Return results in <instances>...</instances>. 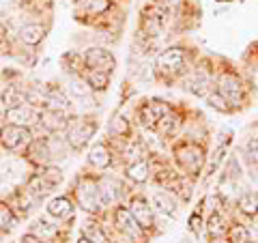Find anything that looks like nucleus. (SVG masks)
<instances>
[{"label": "nucleus", "mask_w": 258, "mask_h": 243, "mask_svg": "<svg viewBox=\"0 0 258 243\" xmlns=\"http://www.w3.org/2000/svg\"><path fill=\"white\" fill-rule=\"evenodd\" d=\"M174 157L181 170L187 174H198L205 164V149L198 147L196 142H183L174 149Z\"/></svg>", "instance_id": "obj_1"}, {"label": "nucleus", "mask_w": 258, "mask_h": 243, "mask_svg": "<svg viewBox=\"0 0 258 243\" xmlns=\"http://www.w3.org/2000/svg\"><path fill=\"white\" fill-rule=\"evenodd\" d=\"M32 140H35V136H32L30 127H20V125L7 123L3 129H0V142H3V147L9 149V151H15V153L24 151L26 153L28 147L32 144Z\"/></svg>", "instance_id": "obj_2"}, {"label": "nucleus", "mask_w": 258, "mask_h": 243, "mask_svg": "<svg viewBox=\"0 0 258 243\" xmlns=\"http://www.w3.org/2000/svg\"><path fill=\"white\" fill-rule=\"evenodd\" d=\"M97 129V123L93 120H86V118H71L67 123V129H64V134H67V144L71 149H82L88 144V140L93 138Z\"/></svg>", "instance_id": "obj_3"}, {"label": "nucleus", "mask_w": 258, "mask_h": 243, "mask_svg": "<svg viewBox=\"0 0 258 243\" xmlns=\"http://www.w3.org/2000/svg\"><path fill=\"white\" fill-rule=\"evenodd\" d=\"M185 60H187V54L181 47H170L164 54L157 56V71L166 78H176L185 71Z\"/></svg>", "instance_id": "obj_4"}, {"label": "nucleus", "mask_w": 258, "mask_h": 243, "mask_svg": "<svg viewBox=\"0 0 258 243\" xmlns=\"http://www.w3.org/2000/svg\"><path fill=\"white\" fill-rule=\"evenodd\" d=\"M78 202H80V207H84L86 211H91V213L99 211L101 207H106L101 200L99 183H95L91 179H82V183H80V188H78Z\"/></svg>", "instance_id": "obj_5"}, {"label": "nucleus", "mask_w": 258, "mask_h": 243, "mask_svg": "<svg viewBox=\"0 0 258 243\" xmlns=\"http://www.w3.org/2000/svg\"><path fill=\"white\" fill-rule=\"evenodd\" d=\"M84 65L93 71H103V74H112L116 67V60L112 52L103 50V47H88L84 52Z\"/></svg>", "instance_id": "obj_6"}, {"label": "nucleus", "mask_w": 258, "mask_h": 243, "mask_svg": "<svg viewBox=\"0 0 258 243\" xmlns=\"http://www.w3.org/2000/svg\"><path fill=\"white\" fill-rule=\"evenodd\" d=\"M217 86H220L217 93H220L228 103H239V101L245 99V86L237 76L224 74L220 78V82H217Z\"/></svg>", "instance_id": "obj_7"}, {"label": "nucleus", "mask_w": 258, "mask_h": 243, "mask_svg": "<svg viewBox=\"0 0 258 243\" xmlns=\"http://www.w3.org/2000/svg\"><path fill=\"white\" fill-rule=\"evenodd\" d=\"M39 112L37 108L28 106V103H22L18 108H9L5 112V120L9 125H20V127H32L35 123H39Z\"/></svg>", "instance_id": "obj_8"}, {"label": "nucleus", "mask_w": 258, "mask_h": 243, "mask_svg": "<svg viewBox=\"0 0 258 243\" xmlns=\"http://www.w3.org/2000/svg\"><path fill=\"white\" fill-rule=\"evenodd\" d=\"M69 118L64 116V110H43L39 114V125H41L47 134H60L67 129Z\"/></svg>", "instance_id": "obj_9"}, {"label": "nucleus", "mask_w": 258, "mask_h": 243, "mask_svg": "<svg viewBox=\"0 0 258 243\" xmlns=\"http://www.w3.org/2000/svg\"><path fill=\"white\" fill-rule=\"evenodd\" d=\"M129 211H132L134 220L138 222L140 228H153V224H155V215H153V207L147 202V198H134L129 202Z\"/></svg>", "instance_id": "obj_10"}, {"label": "nucleus", "mask_w": 258, "mask_h": 243, "mask_svg": "<svg viewBox=\"0 0 258 243\" xmlns=\"http://www.w3.org/2000/svg\"><path fill=\"white\" fill-rule=\"evenodd\" d=\"M26 155L35 166H47L54 157L52 149H50V142L43 140V138H35V140H32V144L26 151Z\"/></svg>", "instance_id": "obj_11"}, {"label": "nucleus", "mask_w": 258, "mask_h": 243, "mask_svg": "<svg viewBox=\"0 0 258 243\" xmlns=\"http://www.w3.org/2000/svg\"><path fill=\"white\" fill-rule=\"evenodd\" d=\"M114 222H116V226H118V230H123V232H127V234H136L138 232V222L134 220V215H132V211L129 209H125V207H116L114 209Z\"/></svg>", "instance_id": "obj_12"}, {"label": "nucleus", "mask_w": 258, "mask_h": 243, "mask_svg": "<svg viewBox=\"0 0 258 243\" xmlns=\"http://www.w3.org/2000/svg\"><path fill=\"white\" fill-rule=\"evenodd\" d=\"M127 179H132L134 183H144L151 176V164L147 159H138V161H132L125 170Z\"/></svg>", "instance_id": "obj_13"}, {"label": "nucleus", "mask_w": 258, "mask_h": 243, "mask_svg": "<svg viewBox=\"0 0 258 243\" xmlns=\"http://www.w3.org/2000/svg\"><path fill=\"white\" fill-rule=\"evenodd\" d=\"M45 37V28L39 26V24H26V26L20 28V39L26 45H39Z\"/></svg>", "instance_id": "obj_14"}, {"label": "nucleus", "mask_w": 258, "mask_h": 243, "mask_svg": "<svg viewBox=\"0 0 258 243\" xmlns=\"http://www.w3.org/2000/svg\"><path fill=\"white\" fill-rule=\"evenodd\" d=\"M88 161L95 166V168H99V170H106L110 164H112V155H110V151L106 144H95V147L91 149V155H88Z\"/></svg>", "instance_id": "obj_15"}, {"label": "nucleus", "mask_w": 258, "mask_h": 243, "mask_svg": "<svg viewBox=\"0 0 258 243\" xmlns=\"http://www.w3.org/2000/svg\"><path fill=\"white\" fill-rule=\"evenodd\" d=\"M209 84H211V80H209L203 71H194V74L185 80V86H187V91L194 93V95H198V97H203L207 95V88Z\"/></svg>", "instance_id": "obj_16"}, {"label": "nucleus", "mask_w": 258, "mask_h": 243, "mask_svg": "<svg viewBox=\"0 0 258 243\" xmlns=\"http://www.w3.org/2000/svg\"><path fill=\"white\" fill-rule=\"evenodd\" d=\"M0 99H3L7 110L18 108V106H22V103H26V91H22V88H18V86H7L3 91V95H0Z\"/></svg>", "instance_id": "obj_17"}, {"label": "nucleus", "mask_w": 258, "mask_h": 243, "mask_svg": "<svg viewBox=\"0 0 258 243\" xmlns=\"http://www.w3.org/2000/svg\"><path fill=\"white\" fill-rule=\"evenodd\" d=\"M47 213H50L52 217H58V220H64V217H69L71 213H74V207H71L69 198L58 196V198L50 200V205H47Z\"/></svg>", "instance_id": "obj_18"}, {"label": "nucleus", "mask_w": 258, "mask_h": 243, "mask_svg": "<svg viewBox=\"0 0 258 243\" xmlns=\"http://www.w3.org/2000/svg\"><path fill=\"white\" fill-rule=\"evenodd\" d=\"M54 188H56V185H52L41 172L35 174V176H32V179L28 181V194H32V196H37V198L47 196V194H50Z\"/></svg>", "instance_id": "obj_19"}, {"label": "nucleus", "mask_w": 258, "mask_h": 243, "mask_svg": "<svg viewBox=\"0 0 258 243\" xmlns=\"http://www.w3.org/2000/svg\"><path fill=\"white\" fill-rule=\"evenodd\" d=\"M45 108H50V110H67L69 108L67 95L60 93L58 88H50V91L45 93Z\"/></svg>", "instance_id": "obj_20"}, {"label": "nucleus", "mask_w": 258, "mask_h": 243, "mask_svg": "<svg viewBox=\"0 0 258 243\" xmlns=\"http://www.w3.org/2000/svg\"><path fill=\"white\" fill-rule=\"evenodd\" d=\"M84 80H86V84L91 86V91H106L108 84H110V74L88 69V74L84 76Z\"/></svg>", "instance_id": "obj_21"}, {"label": "nucleus", "mask_w": 258, "mask_h": 243, "mask_svg": "<svg viewBox=\"0 0 258 243\" xmlns=\"http://www.w3.org/2000/svg\"><path fill=\"white\" fill-rule=\"evenodd\" d=\"M153 205L159 213L164 215H174V209H176V202L170 198V194L168 192H157L155 196H153Z\"/></svg>", "instance_id": "obj_22"}, {"label": "nucleus", "mask_w": 258, "mask_h": 243, "mask_svg": "<svg viewBox=\"0 0 258 243\" xmlns=\"http://www.w3.org/2000/svg\"><path fill=\"white\" fill-rule=\"evenodd\" d=\"M176 127H179V118H176L172 112H168L166 116H161L157 120V132L161 138H168V136H174Z\"/></svg>", "instance_id": "obj_23"}, {"label": "nucleus", "mask_w": 258, "mask_h": 243, "mask_svg": "<svg viewBox=\"0 0 258 243\" xmlns=\"http://www.w3.org/2000/svg\"><path fill=\"white\" fill-rule=\"evenodd\" d=\"M239 209H241V213H245L247 217H256L258 215V196L256 194H245V196H241Z\"/></svg>", "instance_id": "obj_24"}, {"label": "nucleus", "mask_w": 258, "mask_h": 243, "mask_svg": "<svg viewBox=\"0 0 258 243\" xmlns=\"http://www.w3.org/2000/svg\"><path fill=\"white\" fill-rule=\"evenodd\" d=\"M82 237H86L88 241L93 243H106V234H103V230L99 228V224H93V222H86L82 226Z\"/></svg>", "instance_id": "obj_25"}, {"label": "nucleus", "mask_w": 258, "mask_h": 243, "mask_svg": "<svg viewBox=\"0 0 258 243\" xmlns=\"http://www.w3.org/2000/svg\"><path fill=\"white\" fill-rule=\"evenodd\" d=\"M138 118H140V125L147 127V129H155L157 127V120H159V116L155 114V110L151 108V103H147V106L140 108Z\"/></svg>", "instance_id": "obj_26"}, {"label": "nucleus", "mask_w": 258, "mask_h": 243, "mask_svg": "<svg viewBox=\"0 0 258 243\" xmlns=\"http://www.w3.org/2000/svg\"><path fill=\"white\" fill-rule=\"evenodd\" d=\"M207 230H209V234H211L213 239H217V237H222L228 228H226V224H224V217L220 213H213L211 217H209V222H207Z\"/></svg>", "instance_id": "obj_27"}, {"label": "nucleus", "mask_w": 258, "mask_h": 243, "mask_svg": "<svg viewBox=\"0 0 258 243\" xmlns=\"http://www.w3.org/2000/svg\"><path fill=\"white\" fill-rule=\"evenodd\" d=\"M13 226H15V215L11 211V207H7L0 202V234L9 232Z\"/></svg>", "instance_id": "obj_28"}, {"label": "nucleus", "mask_w": 258, "mask_h": 243, "mask_svg": "<svg viewBox=\"0 0 258 243\" xmlns=\"http://www.w3.org/2000/svg\"><path fill=\"white\" fill-rule=\"evenodd\" d=\"M228 241L230 243H247L249 241V230L243 224H232V228H228Z\"/></svg>", "instance_id": "obj_29"}, {"label": "nucleus", "mask_w": 258, "mask_h": 243, "mask_svg": "<svg viewBox=\"0 0 258 243\" xmlns=\"http://www.w3.org/2000/svg\"><path fill=\"white\" fill-rule=\"evenodd\" d=\"M69 91H71V95H76V97H80V99H84V97L91 95V86L86 84V80L74 78V80L69 82Z\"/></svg>", "instance_id": "obj_30"}, {"label": "nucleus", "mask_w": 258, "mask_h": 243, "mask_svg": "<svg viewBox=\"0 0 258 243\" xmlns=\"http://www.w3.org/2000/svg\"><path fill=\"white\" fill-rule=\"evenodd\" d=\"M62 65L67 71H80V67L84 65V56H80L78 52H67L62 56Z\"/></svg>", "instance_id": "obj_31"}, {"label": "nucleus", "mask_w": 258, "mask_h": 243, "mask_svg": "<svg viewBox=\"0 0 258 243\" xmlns=\"http://www.w3.org/2000/svg\"><path fill=\"white\" fill-rule=\"evenodd\" d=\"M99 192H101V200L103 205H110V202L116 200V190H114V183H112L110 179H103L99 183Z\"/></svg>", "instance_id": "obj_32"}, {"label": "nucleus", "mask_w": 258, "mask_h": 243, "mask_svg": "<svg viewBox=\"0 0 258 243\" xmlns=\"http://www.w3.org/2000/svg\"><path fill=\"white\" fill-rule=\"evenodd\" d=\"M207 101H209V106L215 108V110H220V112H230V110H232V108L228 106V101H226L220 93H211V95L207 97Z\"/></svg>", "instance_id": "obj_33"}, {"label": "nucleus", "mask_w": 258, "mask_h": 243, "mask_svg": "<svg viewBox=\"0 0 258 243\" xmlns=\"http://www.w3.org/2000/svg\"><path fill=\"white\" fill-rule=\"evenodd\" d=\"M32 232L37 234V237H41V239H47V237H54L56 234V226H52L50 222H37V226L32 228Z\"/></svg>", "instance_id": "obj_34"}, {"label": "nucleus", "mask_w": 258, "mask_h": 243, "mask_svg": "<svg viewBox=\"0 0 258 243\" xmlns=\"http://www.w3.org/2000/svg\"><path fill=\"white\" fill-rule=\"evenodd\" d=\"M112 134H116L120 138H129V134H132V129H129V123L125 118H114L112 120Z\"/></svg>", "instance_id": "obj_35"}, {"label": "nucleus", "mask_w": 258, "mask_h": 243, "mask_svg": "<svg viewBox=\"0 0 258 243\" xmlns=\"http://www.w3.org/2000/svg\"><path fill=\"white\" fill-rule=\"evenodd\" d=\"M245 151H247V161L252 168H258V138H254V140H249L245 144Z\"/></svg>", "instance_id": "obj_36"}, {"label": "nucleus", "mask_w": 258, "mask_h": 243, "mask_svg": "<svg viewBox=\"0 0 258 243\" xmlns=\"http://www.w3.org/2000/svg\"><path fill=\"white\" fill-rule=\"evenodd\" d=\"M47 181H50L52 185H58L62 181V172L58 168H54V166H43V172H41Z\"/></svg>", "instance_id": "obj_37"}, {"label": "nucleus", "mask_w": 258, "mask_h": 243, "mask_svg": "<svg viewBox=\"0 0 258 243\" xmlns=\"http://www.w3.org/2000/svg\"><path fill=\"white\" fill-rule=\"evenodd\" d=\"M88 11L99 15V13H106L110 9V0H88Z\"/></svg>", "instance_id": "obj_38"}, {"label": "nucleus", "mask_w": 258, "mask_h": 243, "mask_svg": "<svg viewBox=\"0 0 258 243\" xmlns=\"http://www.w3.org/2000/svg\"><path fill=\"white\" fill-rule=\"evenodd\" d=\"M20 243H47V241L41 239V237H37L35 232H28V234H24V237L20 239Z\"/></svg>", "instance_id": "obj_39"}, {"label": "nucleus", "mask_w": 258, "mask_h": 243, "mask_svg": "<svg viewBox=\"0 0 258 243\" xmlns=\"http://www.w3.org/2000/svg\"><path fill=\"white\" fill-rule=\"evenodd\" d=\"M191 230H200V215L198 217L196 215L191 217Z\"/></svg>", "instance_id": "obj_40"}, {"label": "nucleus", "mask_w": 258, "mask_h": 243, "mask_svg": "<svg viewBox=\"0 0 258 243\" xmlns=\"http://www.w3.org/2000/svg\"><path fill=\"white\" fill-rule=\"evenodd\" d=\"M252 82H254V86H256V91H258V69L254 71V76H252Z\"/></svg>", "instance_id": "obj_41"}, {"label": "nucleus", "mask_w": 258, "mask_h": 243, "mask_svg": "<svg viewBox=\"0 0 258 243\" xmlns=\"http://www.w3.org/2000/svg\"><path fill=\"white\" fill-rule=\"evenodd\" d=\"M78 243H93V241H88L86 237H82V239H78Z\"/></svg>", "instance_id": "obj_42"}]
</instances>
